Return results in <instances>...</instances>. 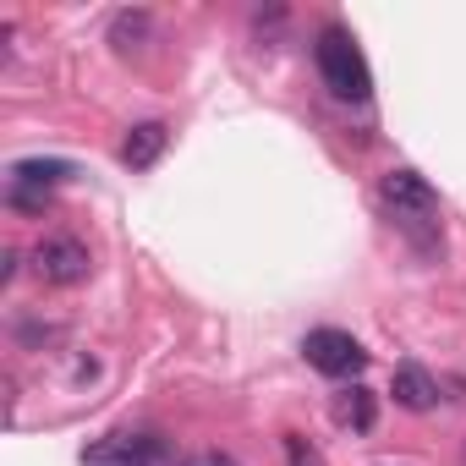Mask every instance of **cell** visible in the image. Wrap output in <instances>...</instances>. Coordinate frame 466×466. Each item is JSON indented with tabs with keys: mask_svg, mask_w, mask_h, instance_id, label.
I'll list each match as a JSON object with an SVG mask.
<instances>
[{
	"mask_svg": "<svg viewBox=\"0 0 466 466\" xmlns=\"http://www.w3.org/2000/svg\"><path fill=\"white\" fill-rule=\"evenodd\" d=\"M286 455H291V466H324L319 450H313L308 439H297V433H286Z\"/></svg>",
	"mask_w": 466,
	"mask_h": 466,
	"instance_id": "obj_12",
	"label": "cell"
},
{
	"mask_svg": "<svg viewBox=\"0 0 466 466\" xmlns=\"http://www.w3.org/2000/svg\"><path fill=\"white\" fill-rule=\"evenodd\" d=\"M17 275V253H0V286H6Z\"/></svg>",
	"mask_w": 466,
	"mask_h": 466,
	"instance_id": "obj_14",
	"label": "cell"
},
{
	"mask_svg": "<svg viewBox=\"0 0 466 466\" xmlns=\"http://www.w3.org/2000/svg\"><path fill=\"white\" fill-rule=\"evenodd\" d=\"M148 28H154V17H148V12H121V17L110 23V39H116V50H143Z\"/></svg>",
	"mask_w": 466,
	"mask_h": 466,
	"instance_id": "obj_9",
	"label": "cell"
},
{
	"mask_svg": "<svg viewBox=\"0 0 466 466\" xmlns=\"http://www.w3.org/2000/svg\"><path fill=\"white\" fill-rule=\"evenodd\" d=\"M302 357H308V368H319L324 379H357V373L368 368V351H362L357 335H346V329H308Z\"/></svg>",
	"mask_w": 466,
	"mask_h": 466,
	"instance_id": "obj_4",
	"label": "cell"
},
{
	"mask_svg": "<svg viewBox=\"0 0 466 466\" xmlns=\"http://www.w3.org/2000/svg\"><path fill=\"white\" fill-rule=\"evenodd\" d=\"M181 466H242V461L230 455V450H198V455H187Z\"/></svg>",
	"mask_w": 466,
	"mask_h": 466,
	"instance_id": "obj_13",
	"label": "cell"
},
{
	"mask_svg": "<svg viewBox=\"0 0 466 466\" xmlns=\"http://www.w3.org/2000/svg\"><path fill=\"white\" fill-rule=\"evenodd\" d=\"M390 395H395V406H406V411H433V400H439V379H433L422 362H400L395 379H390Z\"/></svg>",
	"mask_w": 466,
	"mask_h": 466,
	"instance_id": "obj_6",
	"label": "cell"
},
{
	"mask_svg": "<svg viewBox=\"0 0 466 466\" xmlns=\"http://www.w3.org/2000/svg\"><path fill=\"white\" fill-rule=\"evenodd\" d=\"M28 269H34L45 286L72 291V286H83V280L94 275V258H88V248H83L77 237H39L34 253H28Z\"/></svg>",
	"mask_w": 466,
	"mask_h": 466,
	"instance_id": "obj_3",
	"label": "cell"
},
{
	"mask_svg": "<svg viewBox=\"0 0 466 466\" xmlns=\"http://www.w3.org/2000/svg\"><path fill=\"white\" fill-rule=\"evenodd\" d=\"M83 466H165L159 433H105L83 450Z\"/></svg>",
	"mask_w": 466,
	"mask_h": 466,
	"instance_id": "obj_5",
	"label": "cell"
},
{
	"mask_svg": "<svg viewBox=\"0 0 466 466\" xmlns=\"http://www.w3.org/2000/svg\"><path fill=\"white\" fill-rule=\"evenodd\" d=\"M45 198H50V187L17 181V176H12V187H6V203H12L17 214H45Z\"/></svg>",
	"mask_w": 466,
	"mask_h": 466,
	"instance_id": "obj_11",
	"label": "cell"
},
{
	"mask_svg": "<svg viewBox=\"0 0 466 466\" xmlns=\"http://www.w3.org/2000/svg\"><path fill=\"white\" fill-rule=\"evenodd\" d=\"M165 143H170V127H165V121H137V127L127 132V143H121V159H127L132 170H148V165L165 154Z\"/></svg>",
	"mask_w": 466,
	"mask_h": 466,
	"instance_id": "obj_7",
	"label": "cell"
},
{
	"mask_svg": "<svg viewBox=\"0 0 466 466\" xmlns=\"http://www.w3.org/2000/svg\"><path fill=\"white\" fill-rule=\"evenodd\" d=\"M313 61H319V77H324V88H329L335 99L362 105V99L373 94V72H368V56L357 50L351 28L324 23V28H319V39H313Z\"/></svg>",
	"mask_w": 466,
	"mask_h": 466,
	"instance_id": "obj_1",
	"label": "cell"
},
{
	"mask_svg": "<svg viewBox=\"0 0 466 466\" xmlns=\"http://www.w3.org/2000/svg\"><path fill=\"white\" fill-rule=\"evenodd\" d=\"M335 422L351 428V433H368V428L379 422V400H373V390L351 384L346 395H335Z\"/></svg>",
	"mask_w": 466,
	"mask_h": 466,
	"instance_id": "obj_8",
	"label": "cell"
},
{
	"mask_svg": "<svg viewBox=\"0 0 466 466\" xmlns=\"http://www.w3.org/2000/svg\"><path fill=\"white\" fill-rule=\"evenodd\" d=\"M379 203H384V214H395L406 230H422V225H433V214H439V192L417 176V170H390V176H379Z\"/></svg>",
	"mask_w": 466,
	"mask_h": 466,
	"instance_id": "obj_2",
	"label": "cell"
},
{
	"mask_svg": "<svg viewBox=\"0 0 466 466\" xmlns=\"http://www.w3.org/2000/svg\"><path fill=\"white\" fill-rule=\"evenodd\" d=\"M12 176L17 181H34V187H56V181L72 176V165L66 159H23V165H12Z\"/></svg>",
	"mask_w": 466,
	"mask_h": 466,
	"instance_id": "obj_10",
	"label": "cell"
}]
</instances>
